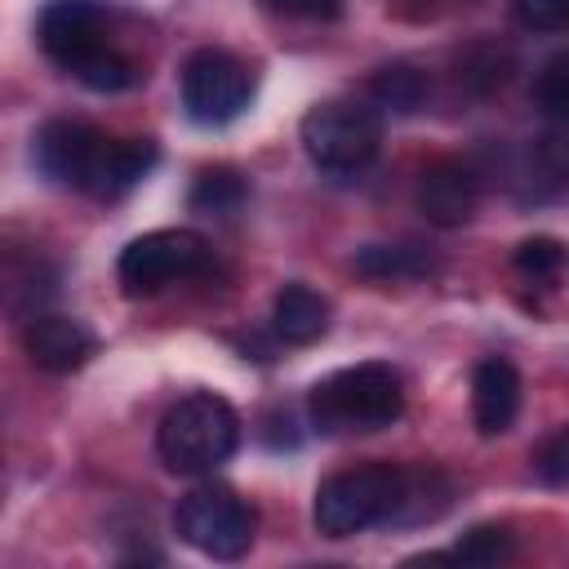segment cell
<instances>
[{"label":"cell","instance_id":"21","mask_svg":"<svg viewBox=\"0 0 569 569\" xmlns=\"http://www.w3.org/2000/svg\"><path fill=\"white\" fill-rule=\"evenodd\" d=\"M516 271L525 280H556V271L565 267V244L556 236H529L516 244Z\"/></svg>","mask_w":569,"mask_h":569},{"label":"cell","instance_id":"5","mask_svg":"<svg viewBox=\"0 0 569 569\" xmlns=\"http://www.w3.org/2000/svg\"><path fill=\"white\" fill-rule=\"evenodd\" d=\"M382 120L373 102L329 98L302 116V151L329 178H356L378 160Z\"/></svg>","mask_w":569,"mask_h":569},{"label":"cell","instance_id":"16","mask_svg":"<svg viewBox=\"0 0 569 569\" xmlns=\"http://www.w3.org/2000/svg\"><path fill=\"white\" fill-rule=\"evenodd\" d=\"M427 89H431L427 76L418 67H409V62H387L365 84V93H369L373 107H387V111H400V116L405 111H418L427 102Z\"/></svg>","mask_w":569,"mask_h":569},{"label":"cell","instance_id":"14","mask_svg":"<svg viewBox=\"0 0 569 569\" xmlns=\"http://www.w3.org/2000/svg\"><path fill=\"white\" fill-rule=\"evenodd\" d=\"M325 329H329V298L320 289L293 280L271 298V333L284 347H307L325 338Z\"/></svg>","mask_w":569,"mask_h":569},{"label":"cell","instance_id":"1","mask_svg":"<svg viewBox=\"0 0 569 569\" xmlns=\"http://www.w3.org/2000/svg\"><path fill=\"white\" fill-rule=\"evenodd\" d=\"M453 498V485L436 467L405 462H356L320 480L311 520L325 538H356L373 525H422L436 520Z\"/></svg>","mask_w":569,"mask_h":569},{"label":"cell","instance_id":"9","mask_svg":"<svg viewBox=\"0 0 569 569\" xmlns=\"http://www.w3.org/2000/svg\"><path fill=\"white\" fill-rule=\"evenodd\" d=\"M182 107L196 124H227L253 98V71L227 49H196L182 62Z\"/></svg>","mask_w":569,"mask_h":569},{"label":"cell","instance_id":"25","mask_svg":"<svg viewBox=\"0 0 569 569\" xmlns=\"http://www.w3.org/2000/svg\"><path fill=\"white\" fill-rule=\"evenodd\" d=\"M271 13H284V18H307V22H333L342 18L347 0H262Z\"/></svg>","mask_w":569,"mask_h":569},{"label":"cell","instance_id":"18","mask_svg":"<svg viewBox=\"0 0 569 569\" xmlns=\"http://www.w3.org/2000/svg\"><path fill=\"white\" fill-rule=\"evenodd\" d=\"M356 271L369 280H418L431 271V258L418 244H365L356 249Z\"/></svg>","mask_w":569,"mask_h":569},{"label":"cell","instance_id":"20","mask_svg":"<svg viewBox=\"0 0 569 569\" xmlns=\"http://www.w3.org/2000/svg\"><path fill=\"white\" fill-rule=\"evenodd\" d=\"M516 71V53L502 49V44H471L458 53V84L476 89V93H489V89H502Z\"/></svg>","mask_w":569,"mask_h":569},{"label":"cell","instance_id":"17","mask_svg":"<svg viewBox=\"0 0 569 569\" xmlns=\"http://www.w3.org/2000/svg\"><path fill=\"white\" fill-rule=\"evenodd\" d=\"M244 196H249V182L231 164H209L191 182V209L196 213H209V218H231L244 204Z\"/></svg>","mask_w":569,"mask_h":569},{"label":"cell","instance_id":"15","mask_svg":"<svg viewBox=\"0 0 569 569\" xmlns=\"http://www.w3.org/2000/svg\"><path fill=\"white\" fill-rule=\"evenodd\" d=\"M160 151L151 138H111V156H107V178H102V196L98 200H116L124 191H133L151 169H156Z\"/></svg>","mask_w":569,"mask_h":569},{"label":"cell","instance_id":"4","mask_svg":"<svg viewBox=\"0 0 569 569\" xmlns=\"http://www.w3.org/2000/svg\"><path fill=\"white\" fill-rule=\"evenodd\" d=\"M240 445V413L213 391L173 400L156 427V453L173 476H213Z\"/></svg>","mask_w":569,"mask_h":569},{"label":"cell","instance_id":"2","mask_svg":"<svg viewBox=\"0 0 569 569\" xmlns=\"http://www.w3.org/2000/svg\"><path fill=\"white\" fill-rule=\"evenodd\" d=\"M49 62L71 71L93 93H124L142 80L138 62L111 40L107 9L98 0H49L36 22Z\"/></svg>","mask_w":569,"mask_h":569},{"label":"cell","instance_id":"12","mask_svg":"<svg viewBox=\"0 0 569 569\" xmlns=\"http://www.w3.org/2000/svg\"><path fill=\"white\" fill-rule=\"evenodd\" d=\"M511 191L520 204H542L560 191H569V129H551L529 138L511 169Z\"/></svg>","mask_w":569,"mask_h":569},{"label":"cell","instance_id":"22","mask_svg":"<svg viewBox=\"0 0 569 569\" xmlns=\"http://www.w3.org/2000/svg\"><path fill=\"white\" fill-rule=\"evenodd\" d=\"M529 462H533V476H538L542 485L565 489V485H569V422L556 427L551 436H542L538 449L529 453Z\"/></svg>","mask_w":569,"mask_h":569},{"label":"cell","instance_id":"24","mask_svg":"<svg viewBox=\"0 0 569 569\" xmlns=\"http://www.w3.org/2000/svg\"><path fill=\"white\" fill-rule=\"evenodd\" d=\"M511 13L525 31H565L569 0H511Z\"/></svg>","mask_w":569,"mask_h":569},{"label":"cell","instance_id":"8","mask_svg":"<svg viewBox=\"0 0 569 569\" xmlns=\"http://www.w3.org/2000/svg\"><path fill=\"white\" fill-rule=\"evenodd\" d=\"M107 156H111V133L93 129L89 120H67V116L40 124L31 142V160L49 182L89 191V196H102Z\"/></svg>","mask_w":569,"mask_h":569},{"label":"cell","instance_id":"19","mask_svg":"<svg viewBox=\"0 0 569 569\" xmlns=\"http://www.w3.org/2000/svg\"><path fill=\"white\" fill-rule=\"evenodd\" d=\"M511 556H516V542H511V533L502 525H476L449 551H431V556H418V560H458V565L489 569V565H502Z\"/></svg>","mask_w":569,"mask_h":569},{"label":"cell","instance_id":"3","mask_svg":"<svg viewBox=\"0 0 569 569\" xmlns=\"http://www.w3.org/2000/svg\"><path fill=\"white\" fill-rule=\"evenodd\" d=\"M405 413V378L387 360H360L307 391V418L325 436L382 431Z\"/></svg>","mask_w":569,"mask_h":569},{"label":"cell","instance_id":"11","mask_svg":"<svg viewBox=\"0 0 569 569\" xmlns=\"http://www.w3.org/2000/svg\"><path fill=\"white\" fill-rule=\"evenodd\" d=\"M22 347H27V360L44 373H76L98 351V333L80 316L36 311L22 329Z\"/></svg>","mask_w":569,"mask_h":569},{"label":"cell","instance_id":"10","mask_svg":"<svg viewBox=\"0 0 569 569\" xmlns=\"http://www.w3.org/2000/svg\"><path fill=\"white\" fill-rule=\"evenodd\" d=\"M480 169L462 156H440L418 178V209L436 227H462L480 209Z\"/></svg>","mask_w":569,"mask_h":569},{"label":"cell","instance_id":"6","mask_svg":"<svg viewBox=\"0 0 569 569\" xmlns=\"http://www.w3.org/2000/svg\"><path fill=\"white\" fill-rule=\"evenodd\" d=\"M178 538L209 560H240L258 538V511L231 485H196L173 511Z\"/></svg>","mask_w":569,"mask_h":569},{"label":"cell","instance_id":"23","mask_svg":"<svg viewBox=\"0 0 569 569\" xmlns=\"http://www.w3.org/2000/svg\"><path fill=\"white\" fill-rule=\"evenodd\" d=\"M533 98L547 116L569 120V53H556L551 62H542V71L533 80Z\"/></svg>","mask_w":569,"mask_h":569},{"label":"cell","instance_id":"7","mask_svg":"<svg viewBox=\"0 0 569 569\" xmlns=\"http://www.w3.org/2000/svg\"><path fill=\"white\" fill-rule=\"evenodd\" d=\"M204 267H209V240L191 227H164V231H147L120 249L116 280L129 298H147V293H160L164 284L187 280Z\"/></svg>","mask_w":569,"mask_h":569},{"label":"cell","instance_id":"13","mask_svg":"<svg viewBox=\"0 0 569 569\" xmlns=\"http://www.w3.org/2000/svg\"><path fill=\"white\" fill-rule=\"evenodd\" d=\"M520 373L511 360L502 356H489L476 365L471 373V418H476V431L480 436H502L511 431L516 413H520Z\"/></svg>","mask_w":569,"mask_h":569}]
</instances>
